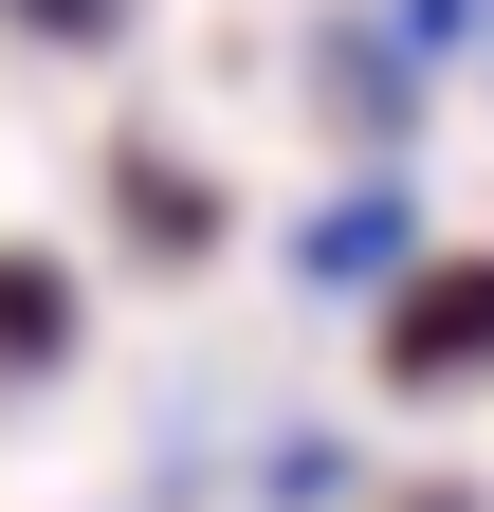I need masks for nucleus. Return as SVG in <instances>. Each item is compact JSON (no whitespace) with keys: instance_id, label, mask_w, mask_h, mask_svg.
<instances>
[{"instance_id":"f257e3e1","label":"nucleus","mask_w":494,"mask_h":512,"mask_svg":"<svg viewBox=\"0 0 494 512\" xmlns=\"http://www.w3.org/2000/svg\"><path fill=\"white\" fill-rule=\"evenodd\" d=\"M403 366H494V275H440L421 293V330H385Z\"/></svg>"}]
</instances>
